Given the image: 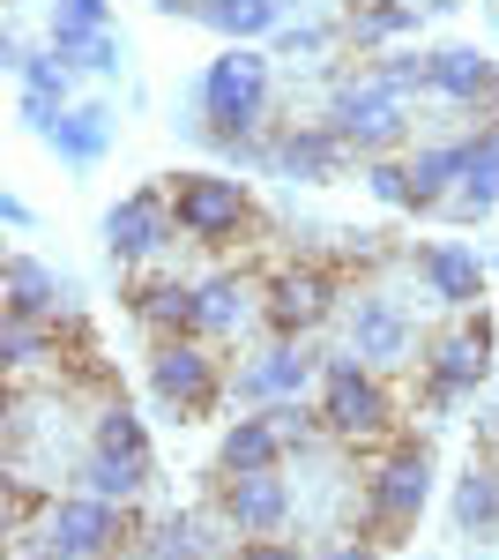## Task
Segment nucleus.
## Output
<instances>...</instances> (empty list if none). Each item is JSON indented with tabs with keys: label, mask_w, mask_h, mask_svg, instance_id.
<instances>
[{
	"label": "nucleus",
	"mask_w": 499,
	"mask_h": 560,
	"mask_svg": "<svg viewBox=\"0 0 499 560\" xmlns=\"http://www.w3.org/2000/svg\"><path fill=\"white\" fill-rule=\"evenodd\" d=\"M194 23H209L216 38H231V45H247V38H269L284 23V0H202Z\"/></svg>",
	"instance_id": "obj_24"
},
{
	"label": "nucleus",
	"mask_w": 499,
	"mask_h": 560,
	"mask_svg": "<svg viewBox=\"0 0 499 560\" xmlns=\"http://www.w3.org/2000/svg\"><path fill=\"white\" fill-rule=\"evenodd\" d=\"M90 448H105V456H150V433H142V419L127 411V396H97Z\"/></svg>",
	"instance_id": "obj_27"
},
{
	"label": "nucleus",
	"mask_w": 499,
	"mask_h": 560,
	"mask_svg": "<svg viewBox=\"0 0 499 560\" xmlns=\"http://www.w3.org/2000/svg\"><path fill=\"white\" fill-rule=\"evenodd\" d=\"M329 31H284V52H321Z\"/></svg>",
	"instance_id": "obj_32"
},
{
	"label": "nucleus",
	"mask_w": 499,
	"mask_h": 560,
	"mask_svg": "<svg viewBox=\"0 0 499 560\" xmlns=\"http://www.w3.org/2000/svg\"><path fill=\"white\" fill-rule=\"evenodd\" d=\"M0 217H8V224L23 232V224H31V202H23V195H0Z\"/></svg>",
	"instance_id": "obj_34"
},
{
	"label": "nucleus",
	"mask_w": 499,
	"mask_h": 560,
	"mask_svg": "<svg viewBox=\"0 0 499 560\" xmlns=\"http://www.w3.org/2000/svg\"><path fill=\"white\" fill-rule=\"evenodd\" d=\"M425 493H432V456L417 441H380L373 471H366V530L380 546H395L425 516Z\"/></svg>",
	"instance_id": "obj_4"
},
{
	"label": "nucleus",
	"mask_w": 499,
	"mask_h": 560,
	"mask_svg": "<svg viewBox=\"0 0 499 560\" xmlns=\"http://www.w3.org/2000/svg\"><path fill=\"white\" fill-rule=\"evenodd\" d=\"M411 269L425 277V292L448 306V314H477V306H485V261L470 255V247H455V240L411 247Z\"/></svg>",
	"instance_id": "obj_12"
},
{
	"label": "nucleus",
	"mask_w": 499,
	"mask_h": 560,
	"mask_svg": "<svg viewBox=\"0 0 499 560\" xmlns=\"http://www.w3.org/2000/svg\"><path fill=\"white\" fill-rule=\"evenodd\" d=\"M150 396L165 404L171 419H202L224 404V359L209 351V337H157L150 345Z\"/></svg>",
	"instance_id": "obj_5"
},
{
	"label": "nucleus",
	"mask_w": 499,
	"mask_h": 560,
	"mask_svg": "<svg viewBox=\"0 0 499 560\" xmlns=\"http://www.w3.org/2000/svg\"><path fill=\"white\" fill-rule=\"evenodd\" d=\"M45 150H52L60 165L90 173V165L112 150V105H97V97H90V105H68V113L45 128Z\"/></svg>",
	"instance_id": "obj_17"
},
{
	"label": "nucleus",
	"mask_w": 499,
	"mask_h": 560,
	"mask_svg": "<svg viewBox=\"0 0 499 560\" xmlns=\"http://www.w3.org/2000/svg\"><path fill=\"white\" fill-rule=\"evenodd\" d=\"M329 560H380V538H366V546H358V538H343Z\"/></svg>",
	"instance_id": "obj_33"
},
{
	"label": "nucleus",
	"mask_w": 499,
	"mask_h": 560,
	"mask_svg": "<svg viewBox=\"0 0 499 560\" xmlns=\"http://www.w3.org/2000/svg\"><path fill=\"white\" fill-rule=\"evenodd\" d=\"M247 329H269V277H247V269H216L202 277V329L209 345H231Z\"/></svg>",
	"instance_id": "obj_11"
},
{
	"label": "nucleus",
	"mask_w": 499,
	"mask_h": 560,
	"mask_svg": "<svg viewBox=\"0 0 499 560\" xmlns=\"http://www.w3.org/2000/svg\"><path fill=\"white\" fill-rule=\"evenodd\" d=\"M284 433H276V419L269 411H239L231 427H224V441H216V471H284Z\"/></svg>",
	"instance_id": "obj_18"
},
{
	"label": "nucleus",
	"mask_w": 499,
	"mask_h": 560,
	"mask_svg": "<svg viewBox=\"0 0 499 560\" xmlns=\"http://www.w3.org/2000/svg\"><path fill=\"white\" fill-rule=\"evenodd\" d=\"M150 464L157 456H105V448H83V464H75V493H97V501H120V509H134L142 501V486H150Z\"/></svg>",
	"instance_id": "obj_21"
},
{
	"label": "nucleus",
	"mask_w": 499,
	"mask_h": 560,
	"mask_svg": "<svg viewBox=\"0 0 499 560\" xmlns=\"http://www.w3.org/2000/svg\"><path fill=\"white\" fill-rule=\"evenodd\" d=\"M171 217H179V232H187L194 247H231L253 224V195H247V179L179 173L171 179Z\"/></svg>",
	"instance_id": "obj_7"
},
{
	"label": "nucleus",
	"mask_w": 499,
	"mask_h": 560,
	"mask_svg": "<svg viewBox=\"0 0 499 560\" xmlns=\"http://www.w3.org/2000/svg\"><path fill=\"white\" fill-rule=\"evenodd\" d=\"M127 314L150 337H194L202 329V277H142V284H127Z\"/></svg>",
	"instance_id": "obj_14"
},
{
	"label": "nucleus",
	"mask_w": 499,
	"mask_h": 560,
	"mask_svg": "<svg viewBox=\"0 0 499 560\" xmlns=\"http://www.w3.org/2000/svg\"><path fill=\"white\" fill-rule=\"evenodd\" d=\"M366 187H373V202H388V210H417L411 165H395V158H366Z\"/></svg>",
	"instance_id": "obj_29"
},
{
	"label": "nucleus",
	"mask_w": 499,
	"mask_h": 560,
	"mask_svg": "<svg viewBox=\"0 0 499 560\" xmlns=\"http://www.w3.org/2000/svg\"><path fill=\"white\" fill-rule=\"evenodd\" d=\"M455 530L477 546V538H499V464H470L455 478Z\"/></svg>",
	"instance_id": "obj_23"
},
{
	"label": "nucleus",
	"mask_w": 499,
	"mask_h": 560,
	"mask_svg": "<svg viewBox=\"0 0 499 560\" xmlns=\"http://www.w3.org/2000/svg\"><path fill=\"white\" fill-rule=\"evenodd\" d=\"M335 300H343V284L329 261H284L269 277V337H313L335 314Z\"/></svg>",
	"instance_id": "obj_9"
},
{
	"label": "nucleus",
	"mask_w": 499,
	"mask_h": 560,
	"mask_svg": "<svg viewBox=\"0 0 499 560\" xmlns=\"http://www.w3.org/2000/svg\"><path fill=\"white\" fill-rule=\"evenodd\" d=\"M224 560H306V553H298L292 538H239Z\"/></svg>",
	"instance_id": "obj_30"
},
{
	"label": "nucleus",
	"mask_w": 499,
	"mask_h": 560,
	"mask_svg": "<svg viewBox=\"0 0 499 560\" xmlns=\"http://www.w3.org/2000/svg\"><path fill=\"white\" fill-rule=\"evenodd\" d=\"M261 113H269V60H261L253 45L216 52V60H209V75H202V135L216 142V150L253 142Z\"/></svg>",
	"instance_id": "obj_3"
},
{
	"label": "nucleus",
	"mask_w": 499,
	"mask_h": 560,
	"mask_svg": "<svg viewBox=\"0 0 499 560\" xmlns=\"http://www.w3.org/2000/svg\"><path fill=\"white\" fill-rule=\"evenodd\" d=\"M157 15H202V0H150Z\"/></svg>",
	"instance_id": "obj_35"
},
{
	"label": "nucleus",
	"mask_w": 499,
	"mask_h": 560,
	"mask_svg": "<svg viewBox=\"0 0 499 560\" xmlns=\"http://www.w3.org/2000/svg\"><path fill=\"white\" fill-rule=\"evenodd\" d=\"M432 90L455 105H499V60L477 45H448V52H432Z\"/></svg>",
	"instance_id": "obj_20"
},
{
	"label": "nucleus",
	"mask_w": 499,
	"mask_h": 560,
	"mask_svg": "<svg viewBox=\"0 0 499 560\" xmlns=\"http://www.w3.org/2000/svg\"><path fill=\"white\" fill-rule=\"evenodd\" d=\"M417 366H425V411H455L462 396H477V382L492 374V322H485V306L462 314L448 337H432Z\"/></svg>",
	"instance_id": "obj_6"
},
{
	"label": "nucleus",
	"mask_w": 499,
	"mask_h": 560,
	"mask_svg": "<svg viewBox=\"0 0 499 560\" xmlns=\"http://www.w3.org/2000/svg\"><path fill=\"white\" fill-rule=\"evenodd\" d=\"M321 366H329V359H313L306 337H276V345L231 382V396H239V404H284V396H306V382H313Z\"/></svg>",
	"instance_id": "obj_13"
},
{
	"label": "nucleus",
	"mask_w": 499,
	"mask_h": 560,
	"mask_svg": "<svg viewBox=\"0 0 499 560\" xmlns=\"http://www.w3.org/2000/svg\"><path fill=\"white\" fill-rule=\"evenodd\" d=\"M171 240H187V232H179V217H171V187H134L127 202L105 210V255L127 261V269L165 261Z\"/></svg>",
	"instance_id": "obj_8"
},
{
	"label": "nucleus",
	"mask_w": 499,
	"mask_h": 560,
	"mask_svg": "<svg viewBox=\"0 0 499 560\" xmlns=\"http://www.w3.org/2000/svg\"><path fill=\"white\" fill-rule=\"evenodd\" d=\"M432 8H455V0H432Z\"/></svg>",
	"instance_id": "obj_36"
},
{
	"label": "nucleus",
	"mask_w": 499,
	"mask_h": 560,
	"mask_svg": "<svg viewBox=\"0 0 499 560\" xmlns=\"http://www.w3.org/2000/svg\"><path fill=\"white\" fill-rule=\"evenodd\" d=\"M75 68H97V75H112V68H120V38H112V31H97V38H90V52L75 60Z\"/></svg>",
	"instance_id": "obj_31"
},
{
	"label": "nucleus",
	"mask_w": 499,
	"mask_h": 560,
	"mask_svg": "<svg viewBox=\"0 0 499 560\" xmlns=\"http://www.w3.org/2000/svg\"><path fill=\"white\" fill-rule=\"evenodd\" d=\"M269 419H276V433H284V448H313L321 433H329V419H321V404H306V396H284V404H261Z\"/></svg>",
	"instance_id": "obj_28"
},
{
	"label": "nucleus",
	"mask_w": 499,
	"mask_h": 560,
	"mask_svg": "<svg viewBox=\"0 0 499 560\" xmlns=\"http://www.w3.org/2000/svg\"><path fill=\"white\" fill-rule=\"evenodd\" d=\"M343 158H351V142L329 128V120H313V128H284L269 142V173H292V179H335L343 173Z\"/></svg>",
	"instance_id": "obj_16"
},
{
	"label": "nucleus",
	"mask_w": 499,
	"mask_h": 560,
	"mask_svg": "<svg viewBox=\"0 0 499 560\" xmlns=\"http://www.w3.org/2000/svg\"><path fill=\"white\" fill-rule=\"evenodd\" d=\"M8 322H68V284L38 255H8Z\"/></svg>",
	"instance_id": "obj_19"
},
{
	"label": "nucleus",
	"mask_w": 499,
	"mask_h": 560,
	"mask_svg": "<svg viewBox=\"0 0 499 560\" xmlns=\"http://www.w3.org/2000/svg\"><path fill=\"white\" fill-rule=\"evenodd\" d=\"M134 509L120 501H97V493H52L31 530H8V553L31 560H112L120 546H134Z\"/></svg>",
	"instance_id": "obj_1"
},
{
	"label": "nucleus",
	"mask_w": 499,
	"mask_h": 560,
	"mask_svg": "<svg viewBox=\"0 0 499 560\" xmlns=\"http://www.w3.org/2000/svg\"><path fill=\"white\" fill-rule=\"evenodd\" d=\"M321 419H329V441L343 448H380L395 433V396L380 382V366H366L358 351H343L321 366Z\"/></svg>",
	"instance_id": "obj_2"
},
{
	"label": "nucleus",
	"mask_w": 499,
	"mask_h": 560,
	"mask_svg": "<svg viewBox=\"0 0 499 560\" xmlns=\"http://www.w3.org/2000/svg\"><path fill=\"white\" fill-rule=\"evenodd\" d=\"M15 75H23V120L45 135L52 120H60V113H68V83H75V60H60V52H31V60L15 68Z\"/></svg>",
	"instance_id": "obj_22"
},
{
	"label": "nucleus",
	"mask_w": 499,
	"mask_h": 560,
	"mask_svg": "<svg viewBox=\"0 0 499 560\" xmlns=\"http://www.w3.org/2000/svg\"><path fill=\"white\" fill-rule=\"evenodd\" d=\"M134 553L142 560H209L194 516H157V523H134Z\"/></svg>",
	"instance_id": "obj_26"
},
{
	"label": "nucleus",
	"mask_w": 499,
	"mask_h": 560,
	"mask_svg": "<svg viewBox=\"0 0 499 560\" xmlns=\"http://www.w3.org/2000/svg\"><path fill=\"white\" fill-rule=\"evenodd\" d=\"M351 351L366 359V366H403L411 359V314L395 300H380V292H358L351 300Z\"/></svg>",
	"instance_id": "obj_15"
},
{
	"label": "nucleus",
	"mask_w": 499,
	"mask_h": 560,
	"mask_svg": "<svg viewBox=\"0 0 499 560\" xmlns=\"http://www.w3.org/2000/svg\"><path fill=\"white\" fill-rule=\"evenodd\" d=\"M417 31V8L411 0H351V15H343V38L351 45H388Z\"/></svg>",
	"instance_id": "obj_25"
},
{
	"label": "nucleus",
	"mask_w": 499,
	"mask_h": 560,
	"mask_svg": "<svg viewBox=\"0 0 499 560\" xmlns=\"http://www.w3.org/2000/svg\"><path fill=\"white\" fill-rule=\"evenodd\" d=\"M216 523L239 530V538H276L292 523L284 471H216Z\"/></svg>",
	"instance_id": "obj_10"
}]
</instances>
